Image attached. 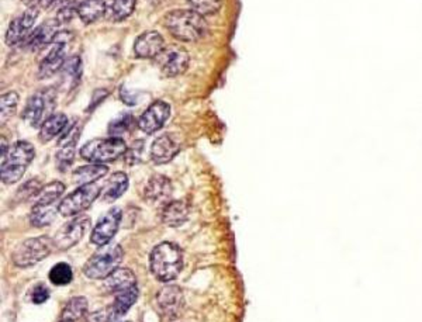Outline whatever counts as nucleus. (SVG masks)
<instances>
[{
  "label": "nucleus",
  "mask_w": 422,
  "mask_h": 322,
  "mask_svg": "<svg viewBox=\"0 0 422 322\" xmlns=\"http://www.w3.org/2000/svg\"><path fill=\"white\" fill-rule=\"evenodd\" d=\"M164 24L170 35L179 41L194 43L204 38L209 33V24L196 10H172L164 17Z\"/></svg>",
  "instance_id": "1"
},
{
  "label": "nucleus",
  "mask_w": 422,
  "mask_h": 322,
  "mask_svg": "<svg viewBox=\"0 0 422 322\" xmlns=\"http://www.w3.org/2000/svg\"><path fill=\"white\" fill-rule=\"evenodd\" d=\"M183 267V255L177 245L162 242L157 245L150 255L151 273L164 283L174 280Z\"/></svg>",
  "instance_id": "2"
},
{
  "label": "nucleus",
  "mask_w": 422,
  "mask_h": 322,
  "mask_svg": "<svg viewBox=\"0 0 422 322\" xmlns=\"http://www.w3.org/2000/svg\"><path fill=\"white\" fill-rule=\"evenodd\" d=\"M35 157L34 147L27 141H17L11 145L6 161L1 163V182L4 184L17 183L26 173L27 167Z\"/></svg>",
  "instance_id": "3"
},
{
  "label": "nucleus",
  "mask_w": 422,
  "mask_h": 322,
  "mask_svg": "<svg viewBox=\"0 0 422 322\" xmlns=\"http://www.w3.org/2000/svg\"><path fill=\"white\" fill-rule=\"evenodd\" d=\"M124 256L123 248L118 243L100 246V249L90 256L84 263V274L89 279L100 280L110 276L121 263Z\"/></svg>",
  "instance_id": "4"
},
{
  "label": "nucleus",
  "mask_w": 422,
  "mask_h": 322,
  "mask_svg": "<svg viewBox=\"0 0 422 322\" xmlns=\"http://www.w3.org/2000/svg\"><path fill=\"white\" fill-rule=\"evenodd\" d=\"M127 145L120 137L97 138L86 143L81 148V157L90 163H107L126 155Z\"/></svg>",
  "instance_id": "5"
},
{
  "label": "nucleus",
  "mask_w": 422,
  "mask_h": 322,
  "mask_svg": "<svg viewBox=\"0 0 422 322\" xmlns=\"http://www.w3.org/2000/svg\"><path fill=\"white\" fill-rule=\"evenodd\" d=\"M57 104V91L54 87L34 93L26 103L23 120L31 127H40L52 113Z\"/></svg>",
  "instance_id": "6"
},
{
  "label": "nucleus",
  "mask_w": 422,
  "mask_h": 322,
  "mask_svg": "<svg viewBox=\"0 0 422 322\" xmlns=\"http://www.w3.org/2000/svg\"><path fill=\"white\" fill-rule=\"evenodd\" d=\"M55 248L54 240L48 237H37L21 242L11 253L13 263L17 267H30L44 260Z\"/></svg>",
  "instance_id": "7"
},
{
  "label": "nucleus",
  "mask_w": 422,
  "mask_h": 322,
  "mask_svg": "<svg viewBox=\"0 0 422 322\" xmlns=\"http://www.w3.org/2000/svg\"><path fill=\"white\" fill-rule=\"evenodd\" d=\"M100 193H101V187L96 183L79 186L75 191L68 194L58 204L60 214H62L64 217L78 216L79 213L87 210L94 203V200L100 196Z\"/></svg>",
  "instance_id": "8"
},
{
  "label": "nucleus",
  "mask_w": 422,
  "mask_h": 322,
  "mask_svg": "<svg viewBox=\"0 0 422 322\" xmlns=\"http://www.w3.org/2000/svg\"><path fill=\"white\" fill-rule=\"evenodd\" d=\"M154 61L164 77L176 78L183 75L187 71L190 64V57L183 47L177 44H172L165 47Z\"/></svg>",
  "instance_id": "9"
},
{
  "label": "nucleus",
  "mask_w": 422,
  "mask_h": 322,
  "mask_svg": "<svg viewBox=\"0 0 422 322\" xmlns=\"http://www.w3.org/2000/svg\"><path fill=\"white\" fill-rule=\"evenodd\" d=\"M38 14L40 9L37 6H28L27 10H24L20 16L13 18L4 35L6 44L9 47H16L21 43H26L28 35L33 33V27Z\"/></svg>",
  "instance_id": "10"
},
{
  "label": "nucleus",
  "mask_w": 422,
  "mask_h": 322,
  "mask_svg": "<svg viewBox=\"0 0 422 322\" xmlns=\"http://www.w3.org/2000/svg\"><path fill=\"white\" fill-rule=\"evenodd\" d=\"M90 227V217L77 216L74 220L68 221L52 238L54 245L60 250H68L74 245L82 240L86 231Z\"/></svg>",
  "instance_id": "11"
},
{
  "label": "nucleus",
  "mask_w": 422,
  "mask_h": 322,
  "mask_svg": "<svg viewBox=\"0 0 422 322\" xmlns=\"http://www.w3.org/2000/svg\"><path fill=\"white\" fill-rule=\"evenodd\" d=\"M121 224V210L117 207L110 209L96 224L90 234V242L96 246L109 245L117 234Z\"/></svg>",
  "instance_id": "12"
},
{
  "label": "nucleus",
  "mask_w": 422,
  "mask_h": 322,
  "mask_svg": "<svg viewBox=\"0 0 422 322\" xmlns=\"http://www.w3.org/2000/svg\"><path fill=\"white\" fill-rule=\"evenodd\" d=\"M169 116H170V106L168 103L164 100H155L140 117L138 128L143 133L151 135L160 131L165 126Z\"/></svg>",
  "instance_id": "13"
},
{
  "label": "nucleus",
  "mask_w": 422,
  "mask_h": 322,
  "mask_svg": "<svg viewBox=\"0 0 422 322\" xmlns=\"http://www.w3.org/2000/svg\"><path fill=\"white\" fill-rule=\"evenodd\" d=\"M173 187L172 182L164 174H154L144 187V200L151 206H165L169 203Z\"/></svg>",
  "instance_id": "14"
},
{
  "label": "nucleus",
  "mask_w": 422,
  "mask_h": 322,
  "mask_svg": "<svg viewBox=\"0 0 422 322\" xmlns=\"http://www.w3.org/2000/svg\"><path fill=\"white\" fill-rule=\"evenodd\" d=\"M165 48V40L158 31H145L137 37L134 52L143 60H155Z\"/></svg>",
  "instance_id": "15"
},
{
  "label": "nucleus",
  "mask_w": 422,
  "mask_h": 322,
  "mask_svg": "<svg viewBox=\"0 0 422 322\" xmlns=\"http://www.w3.org/2000/svg\"><path fill=\"white\" fill-rule=\"evenodd\" d=\"M183 293L177 286H165L157 294V306L160 311L169 318L177 317L180 310L183 309Z\"/></svg>",
  "instance_id": "16"
},
{
  "label": "nucleus",
  "mask_w": 422,
  "mask_h": 322,
  "mask_svg": "<svg viewBox=\"0 0 422 322\" xmlns=\"http://www.w3.org/2000/svg\"><path fill=\"white\" fill-rule=\"evenodd\" d=\"M138 293H140L138 286H134L117 293L111 306L106 309L109 322L118 321L121 317H124L130 311V309L135 304L138 299Z\"/></svg>",
  "instance_id": "17"
},
{
  "label": "nucleus",
  "mask_w": 422,
  "mask_h": 322,
  "mask_svg": "<svg viewBox=\"0 0 422 322\" xmlns=\"http://www.w3.org/2000/svg\"><path fill=\"white\" fill-rule=\"evenodd\" d=\"M65 44H55V47L43 58L38 67V79H50L65 64Z\"/></svg>",
  "instance_id": "18"
},
{
  "label": "nucleus",
  "mask_w": 422,
  "mask_h": 322,
  "mask_svg": "<svg viewBox=\"0 0 422 322\" xmlns=\"http://www.w3.org/2000/svg\"><path fill=\"white\" fill-rule=\"evenodd\" d=\"M179 150H180V147L172 135H169V134L161 135L152 143L151 160L157 165H165L179 154Z\"/></svg>",
  "instance_id": "19"
},
{
  "label": "nucleus",
  "mask_w": 422,
  "mask_h": 322,
  "mask_svg": "<svg viewBox=\"0 0 422 322\" xmlns=\"http://www.w3.org/2000/svg\"><path fill=\"white\" fill-rule=\"evenodd\" d=\"M57 27H58V23L55 20L43 23L35 30H33V33L28 35V38L26 40V47L30 51L43 50L47 44L54 41L57 33L60 31L57 30Z\"/></svg>",
  "instance_id": "20"
},
{
  "label": "nucleus",
  "mask_w": 422,
  "mask_h": 322,
  "mask_svg": "<svg viewBox=\"0 0 422 322\" xmlns=\"http://www.w3.org/2000/svg\"><path fill=\"white\" fill-rule=\"evenodd\" d=\"M189 213H190V210H189V206L186 201L173 200L162 207L161 220L165 226L176 228V227L183 226L187 221Z\"/></svg>",
  "instance_id": "21"
},
{
  "label": "nucleus",
  "mask_w": 422,
  "mask_h": 322,
  "mask_svg": "<svg viewBox=\"0 0 422 322\" xmlns=\"http://www.w3.org/2000/svg\"><path fill=\"white\" fill-rule=\"evenodd\" d=\"M103 286L110 294H117V293H120L123 290H127L130 287L137 286V277L131 270L117 267L110 276H107L104 279Z\"/></svg>",
  "instance_id": "22"
},
{
  "label": "nucleus",
  "mask_w": 422,
  "mask_h": 322,
  "mask_svg": "<svg viewBox=\"0 0 422 322\" xmlns=\"http://www.w3.org/2000/svg\"><path fill=\"white\" fill-rule=\"evenodd\" d=\"M68 127V117L64 113H54L51 114L40 127V141L50 143L55 137L61 135Z\"/></svg>",
  "instance_id": "23"
},
{
  "label": "nucleus",
  "mask_w": 422,
  "mask_h": 322,
  "mask_svg": "<svg viewBox=\"0 0 422 322\" xmlns=\"http://www.w3.org/2000/svg\"><path fill=\"white\" fill-rule=\"evenodd\" d=\"M127 189H128V176L124 172L113 173L103 190V201L114 203L127 191Z\"/></svg>",
  "instance_id": "24"
},
{
  "label": "nucleus",
  "mask_w": 422,
  "mask_h": 322,
  "mask_svg": "<svg viewBox=\"0 0 422 322\" xmlns=\"http://www.w3.org/2000/svg\"><path fill=\"white\" fill-rule=\"evenodd\" d=\"M107 11L106 0H84L78 4V16L84 24H91L100 20Z\"/></svg>",
  "instance_id": "25"
},
{
  "label": "nucleus",
  "mask_w": 422,
  "mask_h": 322,
  "mask_svg": "<svg viewBox=\"0 0 422 322\" xmlns=\"http://www.w3.org/2000/svg\"><path fill=\"white\" fill-rule=\"evenodd\" d=\"M58 207L60 206L55 204H34L30 213V223L37 228L52 224L57 218V213H60Z\"/></svg>",
  "instance_id": "26"
},
{
  "label": "nucleus",
  "mask_w": 422,
  "mask_h": 322,
  "mask_svg": "<svg viewBox=\"0 0 422 322\" xmlns=\"http://www.w3.org/2000/svg\"><path fill=\"white\" fill-rule=\"evenodd\" d=\"M107 172H109V167L101 163H91V165L81 166L77 170H74V182L79 186L90 184L104 177Z\"/></svg>",
  "instance_id": "27"
},
{
  "label": "nucleus",
  "mask_w": 422,
  "mask_h": 322,
  "mask_svg": "<svg viewBox=\"0 0 422 322\" xmlns=\"http://www.w3.org/2000/svg\"><path fill=\"white\" fill-rule=\"evenodd\" d=\"M65 191V184L62 182H51L41 187L35 196V204H55Z\"/></svg>",
  "instance_id": "28"
},
{
  "label": "nucleus",
  "mask_w": 422,
  "mask_h": 322,
  "mask_svg": "<svg viewBox=\"0 0 422 322\" xmlns=\"http://www.w3.org/2000/svg\"><path fill=\"white\" fill-rule=\"evenodd\" d=\"M137 0H113L109 6V18L114 23H120L130 17L135 10Z\"/></svg>",
  "instance_id": "29"
},
{
  "label": "nucleus",
  "mask_w": 422,
  "mask_h": 322,
  "mask_svg": "<svg viewBox=\"0 0 422 322\" xmlns=\"http://www.w3.org/2000/svg\"><path fill=\"white\" fill-rule=\"evenodd\" d=\"M134 124H135V118L133 114L121 113L118 117H116L114 120L110 121L107 131H109L110 137H120V135L131 131L134 128Z\"/></svg>",
  "instance_id": "30"
},
{
  "label": "nucleus",
  "mask_w": 422,
  "mask_h": 322,
  "mask_svg": "<svg viewBox=\"0 0 422 322\" xmlns=\"http://www.w3.org/2000/svg\"><path fill=\"white\" fill-rule=\"evenodd\" d=\"M48 279L54 286H67L74 279V270L68 263L61 262L51 267L48 273Z\"/></svg>",
  "instance_id": "31"
},
{
  "label": "nucleus",
  "mask_w": 422,
  "mask_h": 322,
  "mask_svg": "<svg viewBox=\"0 0 422 322\" xmlns=\"http://www.w3.org/2000/svg\"><path fill=\"white\" fill-rule=\"evenodd\" d=\"M87 313V300L84 297H74L68 301L65 309L62 310V320L77 321L86 317Z\"/></svg>",
  "instance_id": "32"
},
{
  "label": "nucleus",
  "mask_w": 422,
  "mask_h": 322,
  "mask_svg": "<svg viewBox=\"0 0 422 322\" xmlns=\"http://www.w3.org/2000/svg\"><path fill=\"white\" fill-rule=\"evenodd\" d=\"M61 71H62V78L65 81L70 79V86L75 87L78 81L81 79V74H82V61H81V58L79 57H72V58L67 60Z\"/></svg>",
  "instance_id": "33"
},
{
  "label": "nucleus",
  "mask_w": 422,
  "mask_h": 322,
  "mask_svg": "<svg viewBox=\"0 0 422 322\" xmlns=\"http://www.w3.org/2000/svg\"><path fill=\"white\" fill-rule=\"evenodd\" d=\"M18 93L16 91H7L1 94L0 99V118L1 124H4L14 113L18 106Z\"/></svg>",
  "instance_id": "34"
},
{
  "label": "nucleus",
  "mask_w": 422,
  "mask_h": 322,
  "mask_svg": "<svg viewBox=\"0 0 422 322\" xmlns=\"http://www.w3.org/2000/svg\"><path fill=\"white\" fill-rule=\"evenodd\" d=\"M81 124L79 121H75L74 124L68 126L67 130L61 134L60 140H58V147L60 148H64V147H75L77 143L79 141V137H81Z\"/></svg>",
  "instance_id": "35"
},
{
  "label": "nucleus",
  "mask_w": 422,
  "mask_h": 322,
  "mask_svg": "<svg viewBox=\"0 0 422 322\" xmlns=\"http://www.w3.org/2000/svg\"><path fill=\"white\" fill-rule=\"evenodd\" d=\"M189 4L201 16H213L220 11L223 0H187Z\"/></svg>",
  "instance_id": "36"
},
{
  "label": "nucleus",
  "mask_w": 422,
  "mask_h": 322,
  "mask_svg": "<svg viewBox=\"0 0 422 322\" xmlns=\"http://www.w3.org/2000/svg\"><path fill=\"white\" fill-rule=\"evenodd\" d=\"M78 14V4L75 0H64L62 4L60 6V9L57 10V16H55V21L58 23V26L67 24L70 23L74 16Z\"/></svg>",
  "instance_id": "37"
},
{
  "label": "nucleus",
  "mask_w": 422,
  "mask_h": 322,
  "mask_svg": "<svg viewBox=\"0 0 422 322\" xmlns=\"http://www.w3.org/2000/svg\"><path fill=\"white\" fill-rule=\"evenodd\" d=\"M75 161V147H64L55 155V165L60 172H67L71 169L72 163Z\"/></svg>",
  "instance_id": "38"
},
{
  "label": "nucleus",
  "mask_w": 422,
  "mask_h": 322,
  "mask_svg": "<svg viewBox=\"0 0 422 322\" xmlns=\"http://www.w3.org/2000/svg\"><path fill=\"white\" fill-rule=\"evenodd\" d=\"M41 182L37 179H31L28 182H26L17 191V196L21 201L30 200V199H35V196L38 194V191L41 190Z\"/></svg>",
  "instance_id": "39"
},
{
  "label": "nucleus",
  "mask_w": 422,
  "mask_h": 322,
  "mask_svg": "<svg viewBox=\"0 0 422 322\" xmlns=\"http://www.w3.org/2000/svg\"><path fill=\"white\" fill-rule=\"evenodd\" d=\"M50 290H48V287L45 286V284H43V283H38V284H35L31 290H30V300H31V303L33 304H43V303H45L48 299H50Z\"/></svg>",
  "instance_id": "40"
},
{
  "label": "nucleus",
  "mask_w": 422,
  "mask_h": 322,
  "mask_svg": "<svg viewBox=\"0 0 422 322\" xmlns=\"http://www.w3.org/2000/svg\"><path fill=\"white\" fill-rule=\"evenodd\" d=\"M143 151H144V141H135L130 150L126 152V162L128 165H135L141 161L143 158Z\"/></svg>",
  "instance_id": "41"
},
{
  "label": "nucleus",
  "mask_w": 422,
  "mask_h": 322,
  "mask_svg": "<svg viewBox=\"0 0 422 322\" xmlns=\"http://www.w3.org/2000/svg\"><path fill=\"white\" fill-rule=\"evenodd\" d=\"M109 94V91L107 90H103V89H99V90H96L94 93H93V96H91V101H90V104H89V111H91L94 107H97L99 106V103L100 101H103L104 100V97Z\"/></svg>",
  "instance_id": "42"
},
{
  "label": "nucleus",
  "mask_w": 422,
  "mask_h": 322,
  "mask_svg": "<svg viewBox=\"0 0 422 322\" xmlns=\"http://www.w3.org/2000/svg\"><path fill=\"white\" fill-rule=\"evenodd\" d=\"M86 322H109L107 320V310H100L86 317Z\"/></svg>",
  "instance_id": "43"
},
{
  "label": "nucleus",
  "mask_w": 422,
  "mask_h": 322,
  "mask_svg": "<svg viewBox=\"0 0 422 322\" xmlns=\"http://www.w3.org/2000/svg\"><path fill=\"white\" fill-rule=\"evenodd\" d=\"M57 0H33L30 6H37L38 9H48L51 7Z\"/></svg>",
  "instance_id": "44"
},
{
  "label": "nucleus",
  "mask_w": 422,
  "mask_h": 322,
  "mask_svg": "<svg viewBox=\"0 0 422 322\" xmlns=\"http://www.w3.org/2000/svg\"><path fill=\"white\" fill-rule=\"evenodd\" d=\"M9 147H7V140L4 137H1V163L6 161L7 155H9Z\"/></svg>",
  "instance_id": "45"
},
{
  "label": "nucleus",
  "mask_w": 422,
  "mask_h": 322,
  "mask_svg": "<svg viewBox=\"0 0 422 322\" xmlns=\"http://www.w3.org/2000/svg\"><path fill=\"white\" fill-rule=\"evenodd\" d=\"M60 322H75V321H72V320H62V318H61V321Z\"/></svg>",
  "instance_id": "46"
},
{
  "label": "nucleus",
  "mask_w": 422,
  "mask_h": 322,
  "mask_svg": "<svg viewBox=\"0 0 422 322\" xmlns=\"http://www.w3.org/2000/svg\"><path fill=\"white\" fill-rule=\"evenodd\" d=\"M26 1H27V3H28V6H30V4H31V1H33V0H26Z\"/></svg>",
  "instance_id": "47"
}]
</instances>
